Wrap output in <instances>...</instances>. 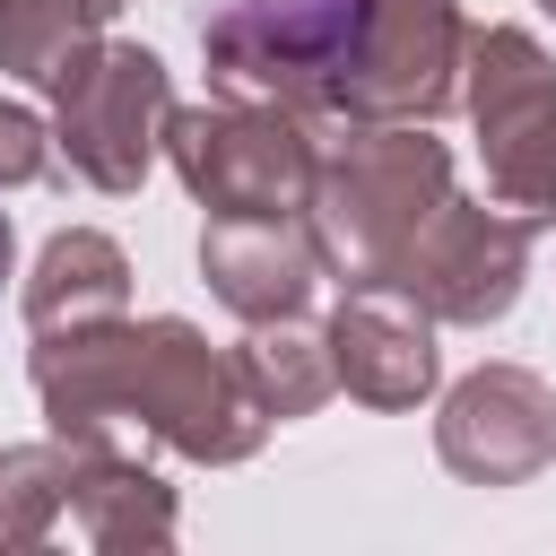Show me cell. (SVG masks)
Here are the masks:
<instances>
[{"label":"cell","mask_w":556,"mask_h":556,"mask_svg":"<svg viewBox=\"0 0 556 556\" xmlns=\"http://www.w3.org/2000/svg\"><path fill=\"white\" fill-rule=\"evenodd\" d=\"M35 400L70 443H174L182 460H243L269 434L243 365L217 356L191 321H87L35 348Z\"/></svg>","instance_id":"obj_1"},{"label":"cell","mask_w":556,"mask_h":556,"mask_svg":"<svg viewBox=\"0 0 556 556\" xmlns=\"http://www.w3.org/2000/svg\"><path fill=\"white\" fill-rule=\"evenodd\" d=\"M443 200H452V156H443V139H426V122H356L321 156L304 226L321 243V269L365 287V278L400 269V252L417 243V226Z\"/></svg>","instance_id":"obj_2"},{"label":"cell","mask_w":556,"mask_h":556,"mask_svg":"<svg viewBox=\"0 0 556 556\" xmlns=\"http://www.w3.org/2000/svg\"><path fill=\"white\" fill-rule=\"evenodd\" d=\"M165 156L182 174V191L208 217H304L313 208V174L321 148L304 139V113L287 104H174L165 113Z\"/></svg>","instance_id":"obj_3"},{"label":"cell","mask_w":556,"mask_h":556,"mask_svg":"<svg viewBox=\"0 0 556 556\" xmlns=\"http://www.w3.org/2000/svg\"><path fill=\"white\" fill-rule=\"evenodd\" d=\"M52 139L70 156L78 182L96 191H139L148 182V156L165 148V113H174V78L148 43H78L52 78Z\"/></svg>","instance_id":"obj_4"},{"label":"cell","mask_w":556,"mask_h":556,"mask_svg":"<svg viewBox=\"0 0 556 556\" xmlns=\"http://www.w3.org/2000/svg\"><path fill=\"white\" fill-rule=\"evenodd\" d=\"M460 104L486 148V191L521 217H556V61L521 26H469Z\"/></svg>","instance_id":"obj_5"},{"label":"cell","mask_w":556,"mask_h":556,"mask_svg":"<svg viewBox=\"0 0 556 556\" xmlns=\"http://www.w3.org/2000/svg\"><path fill=\"white\" fill-rule=\"evenodd\" d=\"M469 26L452 0H365V35L348 52L339 104L348 122H434L460 96Z\"/></svg>","instance_id":"obj_6"},{"label":"cell","mask_w":556,"mask_h":556,"mask_svg":"<svg viewBox=\"0 0 556 556\" xmlns=\"http://www.w3.org/2000/svg\"><path fill=\"white\" fill-rule=\"evenodd\" d=\"M530 226L521 208H478V200H443L417 243L400 252L391 287H408L434 321H460V330H486L513 313L521 295V269H530Z\"/></svg>","instance_id":"obj_7"},{"label":"cell","mask_w":556,"mask_h":556,"mask_svg":"<svg viewBox=\"0 0 556 556\" xmlns=\"http://www.w3.org/2000/svg\"><path fill=\"white\" fill-rule=\"evenodd\" d=\"M434 452L469 486H521L530 469L556 460V400H547V382L530 365H478L469 382H452V400L434 417Z\"/></svg>","instance_id":"obj_8"},{"label":"cell","mask_w":556,"mask_h":556,"mask_svg":"<svg viewBox=\"0 0 556 556\" xmlns=\"http://www.w3.org/2000/svg\"><path fill=\"white\" fill-rule=\"evenodd\" d=\"M330 365L339 391H356L365 408H417L434 391V313L408 287L365 278L330 313Z\"/></svg>","instance_id":"obj_9"},{"label":"cell","mask_w":556,"mask_h":556,"mask_svg":"<svg viewBox=\"0 0 556 556\" xmlns=\"http://www.w3.org/2000/svg\"><path fill=\"white\" fill-rule=\"evenodd\" d=\"M200 278L226 313L243 321H287L313 304V278H321V243L313 226L295 217H208L200 235Z\"/></svg>","instance_id":"obj_10"},{"label":"cell","mask_w":556,"mask_h":556,"mask_svg":"<svg viewBox=\"0 0 556 556\" xmlns=\"http://www.w3.org/2000/svg\"><path fill=\"white\" fill-rule=\"evenodd\" d=\"M122 304H130V261H122L113 235L70 226V235L43 243V261H35V278H26V321H35V339L113 321Z\"/></svg>","instance_id":"obj_11"},{"label":"cell","mask_w":556,"mask_h":556,"mask_svg":"<svg viewBox=\"0 0 556 556\" xmlns=\"http://www.w3.org/2000/svg\"><path fill=\"white\" fill-rule=\"evenodd\" d=\"M70 521H78L96 547H165V539H174V495L139 469V452L78 443V495H70Z\"/></svg>","instance_id":"obj_12"},{"label":"cell","mask_w":556,"mask_h":556,"mask_svg":"<svg viewBox=\"0 0 556 556\" xmlns=\"http://www.w3.org/2000/svg\"><path fill=\"white\" fill-rule=\"evenodd\" d=\"M252 400L269 417H313L330 391H339V365H330V330H304L295 313L287 321H252V339L235 348Z\"/></svg>","instance_id":"obj_13"},{"label":"cell","mask_w":556,"mask_h":556,"mask_svg":"<svg viewBox=\"0 0 556 556\" xmlns=\"http://www.w3.org/2000/svg\"><path fill=\"white\" fill-rule=\"evenodd\" d=\"M78 495V443H9L0 452V547H43L70 521Z\"/></svg>","instance_id":"obj_14"},{"label":"cell","mask_w":556,"mask_h":556,"mask_svg":"<svg viewBox=\"0 0 556 556\" xmlns=\"http://www.w3.org/2000/svg\"><path fill=\"white\" fill-rule=\"evenodd\" d=\"M113 9L122 0H0V70H17V78L43 87Z\"/></svg>","instance_id":"obj_15"},{"label":"cell","mask_w":556,"mask_h":556,"mask_svg":"<svg viewBox=\"0 0 556 556\" xmlns=\"http://www.w3.org/2000/svg\"><path fill=\"white\" fill-rule=\"evenodd\" d=\"M52 130L26 113V104H0V191H26V182H43L52 174V148H43Z\"/></svg>","instance_id":"obj_16"},{"label":"cell","mask_w":556,"mask_h":556,"mask_svg":"<svg viewBox=\"0 0 556 556\" xmlns=\"http://www.w3.org/2000/svg\"><path fill=\"white\" fill-rule=\"evenodd\" d=\"M0 278H9V208H0Z\"/></svg>","instance_id":"obj_17"},{"label":"cell","mask_w":556,"mask_h":556,"mask_svg":"<svg viewBox=\"0 0 556 556\" xmlns=\"http://www.w3.org/2000/svg\"><path fill=\"white\" fill-rule=\"evenodd\" d=\"M539 9H547V17H556V0H539Z\"/></svg>","instance_id":"obj_18"}]
</instances>
